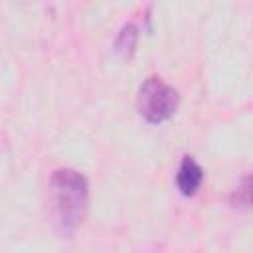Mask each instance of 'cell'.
Here are the masks:
<instances>
[{
	"mask_svg": "<svg viewBox=\"0 0 253 253\" xmlns=\"http://www.w3.org/2000/svg\"><path fill=\"white\" fill-rule=\"evenodd\" d=\"M51 198L61 231L71 233L77 227V223H81L83 211L87 208L85 178L71 168L57 170L51 178Z\"/></svg>",
	"mask_w": 253,
	"mask_h": 253,
	"instance_id": "6da1fadb",
	"label": "cell"
},
{
	"mask_svg": "<svg viewBox=\"0 0 253 253\" xmlns=\"http://www.w3.org/2000/svg\"><path fill=\"white\" fill-rule=\"evenodd\" d=\"M136 105L148 123H162L176 113L178 91L164 83L160 77H148L138 89Z\"/></svg>",
	"mask_w": 253,
	"mask_h": 253,
	"instance_id": "7a4b0ae2",
	"label": "cell"
},
{
	"mask_svg": "<svg viewBox=\"0 0 253 253\" xmlns=\"http://www.w3.org/2000/svg\"><path fill=\"white\" fill-rule=\"evenodd\" d=\"M202 178H204V172H202L200 164L192 156H184V160H182V164L178 168V176H176L178 190L184 196H192L200 188Z\"/></svg>",
	"mask_w": 253,
	"mask_h": 253,
	"instance_id": "3957f363",
	"label": "cell"
},
{
	"mask_svg": "<svg viewBox=\"0 0 253 253\" xmlns=\"http://www.w3.org/2000/svg\"><path fill=\"white\" fill-rule=\"evenodd\" d=\"M231 206L237 210H253V172L241 180L229 198Z\"/></svg>",
	"mask_w": 253,
	"mask_h": 253,
	"instance_id": "277c9868",
	"label": "cell"
},
{
	"mask_svg": "<svg viewBox=\"0 0 253 253\" xmlns=\"http://www.w3.org/2000/svg\"><path fill=\"white\" fill-rule=\"evenodd\" d=\"M134 42H136V30L134 26H125L119 34V40H117V51L123 53L125 57H128L134 49Z\"/></svg>",
	"mask_w": 253,
	"mask_h": 253,
	"instance_id": "5b68a950",
	"label": "cell"
}]
</instances>
